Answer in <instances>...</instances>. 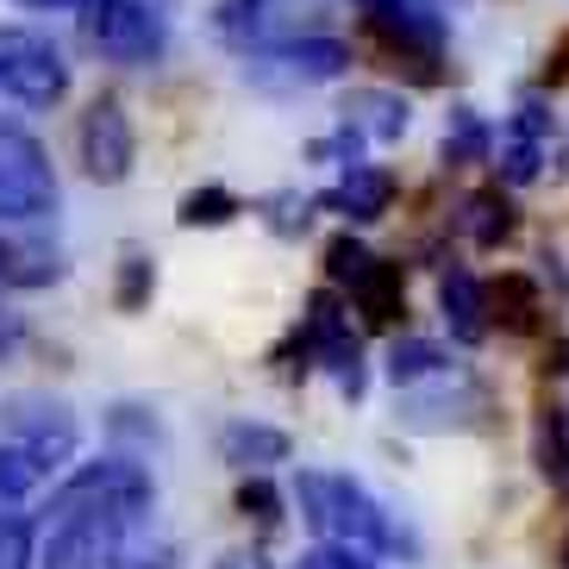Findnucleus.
<instances>
[{"mask_svg":"<svg viewBox=\"0 0 569 569\" xmlns=\"http://www.w3.org/2000/svg\"><path fill=\"white\" fill-rule=\"evenodd\" d=\"M295 507L326 545H351V551H369V557H419V538L345 469H301L295 476Z\"/></svg>","mask_w":569,"mask_h":569,"instance_id":"f257e3e1","label":"nucleus"},{"mask_svg":"<svg viewBox=\"0 0 569 569\" xmlns=\"http://www.w3.org/2000/svg\"><path fill=\"white\" fill-rule=\"evenodd\" d=\"M157 501L151 469L132 457H101V463L69 469L63 482L51 488V519H144Z\"/></svg>","mask_w":569,"mask_h":569,"instance_id":"f03ea898","label":"nucleus"},{"mask_svg":"<svg viewBox=\"0 0 569 569\" xmlns=\"http://www.w3.org/2000/svg\"><path fill=\"white\" fill-rule=\"evenodd\" d=\"M88 44L119 69H151L169 51V19L151 0H88L82 7Z\"/></svg>","mask_w":569,"mask_h":569,"instance_id":"7ed1b4c3","label":"nucleus"},{"mask_svg":"<svg viewBox=\"0 0 569 569\" xmlns=\"http://www.w3.org/2000/svg\"><path fill=\"white\" fill-rule=\"evenodd\" d=\"M357 13L376 38H382L388 57L419 63V76L432 82L438 63H445V38H451V19L438 0H357Z\"/></svg>","mask_w":569,"mask_h":569,"instance_id":"20e7f679","label":"nucleus"},{"mask_svg":"<svg viewBox=\"0 0 569 569\" xmlns=\"http://www.w3.org/2000/svg\"><path fill=\"white\" fill-rule=\"evenodd\" d=\"M57 207V169L26 126L0 119V226H32Z\"/></svg>","mask_w":569,"mask_h":569,"instance_id":"39448f33","label":"nucleus"},{"mask_svg":"<svg viewBox=\"0 0 569 569\" xmlns=\"http://www.w3.org/2000/svg\"><path fill=\"white\" fill-rule=\"evenodd\" d=\"M301 357L332 376L345 401H363L369 369H363V351H357L351 313H345V301H338V288H319L313 301H307V313H301Z\"/></svg>","mask_w":569,"mask_h":569,"instance_id":"423d86ee","label":"nucleus"},{"mask_svg":"<svg viewBox=\"0 0 569 569\" xmlns=\"http://www.w3.org/2000/svg\"><path fill=\"white\" fill-rule=\"evenodd\" d=\"M351 69V44L338 38H282L263 51H244V76L269 94H295V88H326Z\"/></svg>","mask_w":569,"mask_h":569,"instance_id":"0eeeda50","label":"nucleus"},{"mask_svg":"<svg viewBox=\"0 0 569 569\" xmlns=\"http://www.w3.org/2000/svg\"><path fill=\"white\" fill-rule=\"evenodd\" d=\"M0 94L19 107H57L69 94L63 51L32 26H7L0 32Z\"/></svg>","mask_w":569,"mask_h":569,"instance_id":"6e6552de","label":"nucleus"},{"mask_svg":"<svg viewBox=\"0 0 569 569\" xmlns=\"http://www.w3.org/2000/svg\"><path fill=\"white\" fill-rule=\"evenodd\" d=\"M482 413H488V388L469 382V376H445V369L401 388V407H395L407 432H469V426H482Z\"/></svg>","mask_w":569,"mask_h":569,"instance_id":"1a4fd4ad","label":"nucleus"},{"mask_svg":"<svg viewBox=\"0 0 569 569\" xmlns=\"http://www.w3.org/2000/svg\"><path fill=\"white\" fill-rule=\"evenodd\" d=\"M76 144H82V169L94 176V182H126L138 163V138H132V119H126V107L107 94V101H94L82 113V132H76Z\"/></svg>","mask_w":569,"mask_h":569,"instance_id":"9d476101","label":"nucleus"},{"mask_svg":"<svg viewBox=\"0 0 569 569\" xmlns=\"http://www.w3.org/2000/svg\"><path fill=\"white\" fill-rule=\"evenodd\" d=\"M7 432H13L19 451H32L38 469L51 476V469H63L69 457H76V413H69L63 401H13L7 407Z\"/></svg>","mask_w":569,"mask_h":569,"instance_id":"9b49d317","label":"nucleus"},{"mask_svg":"<svg viewBox=\"0 0 569 569\" xmlns=\"http://www.w3.org/2000/svg\"><path fill=\"white\" fill-rule=\"evenodd\" d=\"M319 207L338 219H351V226H376V219L395 207V176L376 163H345V182H332L319 194Z\"/></svg>","mask_w":569,"mask_h":569,"instance_id":"f8f14e48","label":"nucleus"},{"mask_svg":"<svg viewBox=\"0 0 569 569\" xmlns=\"http://www.w3.org/2000/svg\"><path fill=\"white\" fill-rule=\"evenodd\" d=\"M288 451H295V438L282 432V426H263V419H226L219 426V457L232 469H276L288 463Z\"/></svg>","mask_w":569,"mask_h":569,"instance_id":"ddd939ff","label":"nucleus"},{"mask_svg":"<svg viewBox=\"0 0 569 569\" xmlns=\"http://www.w3.org/2000/svg\"><path fill=\"white\" fill-rule=\"evenodd\" d=\"M338 119L363 132V144H401L407 126H413V107L401 94H388V88H357L351 101L338 107Z\"/></svg>","mask_w":569,"mask_h":569,"instance_id":"4468645a","label":"nucleus"},{"mask_svg":"<svg viewBox=\"0 0 569 569\" xmlns=\"http://www.w3.org/2000/svg\"><path fill=\"white\" fill-rule=\"evenodd\" d=\"M438 307H445V326H451L457 345H482L488 338V282H476L469 269H445L438 276Z\"/></svg>","mask_w":569,"mask_h":569,"instance_id":"2eb2a0df","label":"nucleus"},{"mask_svg":"<svg viewBox=\"0 0 569 569\" xmlns=\"http://www.w3.org/2000/svg\"><path fill=\"white\" fill-rule=\"evenodd\" d=\"M351 301H357V313H363V326L388 332V326L407 313V276H401V263L376 257V263L363 269V282L351 288Z\"/></svg>","mask_w":569,"mask_h":569,"instance_id":"dca6fc26","label":"nucleus"},{"mask_svg":"<svg viewBox=\"0 0 569 569\" xmlns=\"http://www.w3.org/2000/svg\"><path fill=\"white\" fill-rule=\"evenodd\" d=\"M457 232H463L469 244L495 251V244H507V238L519 232V213H513V201H507L501 188H482V194H469V201L457 207Z\"/></svg>","mask_w":569,"mask_h":569,"instance_id":"f3484780","label":"nucleus"},{"mask_svg":"<svg viewBox=\"0 0 569 569\" xmlns=\"http://www.w3.org/2000/svg\"><path fill=\"white\" fill-rule=\"evenodd\" d=\"M538 313H545V295H538L532 276L507 269L501 282H488V319L501 332H538Z\"/></svg>","mask_w":569,"mask_h":569,"instance_id":"a211bd4d","label":"nucleus"},{"mask_svg":"<svg viewBox=\"0 0 569 569\" xmlns=\"http://www.w3.org/2000/svg\"><path fill=\"white\" fill-rule=\"evenodd\" d=\"M488 157H495V126L476 107H457L451 126H445V163L463 169V163H488Z\"/></svg>","mask_w":569,"mask_h":569,"instance_id":"6ab92c4d","label":"nucleus"},{"mask_svg":"<svg viewBox=\"0 0 569 569\" xmlns=\"http://www.w3.org/2000/svg\"><path fill=\"white\" fill-rule=\"evenodd\" d=\"M532 463L545 482H563L569 488V419L563 413H538L532 426Z\"/></svg>","mask_w":569,"mask_h":569,"instance_id":"aec40b11","label":"nucleus"},{"mask_svg":"<svg viewBox=\"0 0 569 569\" xmlns=\"http://www.w3.org/2000/svg\"><path fill=\"white\" fill-rule=\"evenodd\" d=\"M445 363H451V357L438 351V345H426V338H401V345L388 351V382L413 388V382H426V376H438Z\"/></svg>","mask_w":569,"mask_h":569,"instance_id":"412c9836","label":"nucleus"},{"mask_svg":"<svg viewBox=\"0 0 569 569\" xmlns=\"http://www.w3.org/2000/svg\"><path fill=\"white\" fill-rule=\"evenodd\" d=\"M244 213V201H238L232 188H219V182H207V188H194V194H188L182 201V226L188 232H194V226H232V219Z\"/></svg>","mask_w":569,"mask_h":569,"instance_id":"4be33fe9","label":"nucleus"},{"mask_svg":"<svg viewBox=\"0 0 569 569\" xmlns=\"http://www.w3.org/2000/svg\"><path fill=\"white\" fill-rule=\"evenodd\" d=\"M369 263H376V257H369L351 232H338L332 244H326V276H332V288H357Z\"/></svg>","mask_w":569,"mask_h":569,"instance_id":"5701e85b","label":"nucleus"},{"mask_svg":"<svg viewBox=\"0 0 569 569\" xmlns=\"http://www.w3.org/2000/svg\"><path fill=\"white\" fill-rule=\"evenodd\" d=\"M538 169H545V138H507L501 144V176L507 182H538Z\"/></svg>","mask_w":569,"mask_h":569,"instance_id":"b1692460","label":"nucleus"},{"mask_svg":"<svg viewBox=\"0 0 569 569\" xmlns=\"http://www.w3.org/2000/svg\"><path fill=\"white\" fill-rule=\"evenodd\" d=\"M238 513L257 519V526H276V519H282V495L263 482V469H251V476H244V488H238Z\"/></svg>","mask_w":569,"mask_h":569,"instance_id":"393cba45","label":"nucleus"},{"mask_svg":"<svg viewBox=\"0 0 569 569\" xmlns=\"http://www.w3.org/2000/svg\"><path fill=\"white\" fill-rule=\"evenodd\" d=\"M151 288H157V269L151 257H126V269H119V313H138V307L151 301Z\"/></svg>","mask_w":569,"mask_h":569,"instance_id":"a878e982","label":"nucleus"},{"mask_svg":"<svg viewBox=\"0 0 569 569\" xmlns=\"http://www.w3.org/2000/svg\"><path fill=\"white\" fill-rule=\"evenodd\" d=\"M307 219H313V213H307L301 194H269V201H263V226H269L276 238H301Z\"/></svg>","mask_w":569,"mask_h":569,"instance_id":"bb28decb","label":"nucleus"},{"mask_svg":"<svg viewBox=\"0 0 569 569\" xmlns=\"http://www.w3.org/2000/svg\"><path fill=\"white\" fill-rule=\"evenodd\" d=\"M0 569H32V526L0 519Z\"/></svg>","mask_w":569,"mask_h":569,"instance_id":"cd10ccee","label":"nucleus"},{"mask_svg":"<svg viewBox=\"0 0 569 569\" xmlns=\"http://www.w3.org/2000/svg\"><path fill=\"white\" fill-rule=\"evenodd\" d=\"M301 569H376L369 551H351V545H319V551L301 557Z\"/></svg>","mask_w":569,"mask_h":569,"instance_id":"c85d7f7f","label":"nucleus"},{"mask_svg":"<svg viewBox=\"0 0 569 569\" xmlns=\"http://www.w3.org/2000/svg\"><path fill=\"white\" fill-rule=\"evenodd\" d=\"M513 132H519V138H545V132H551V119H545V107H538V101H526V107L513 113Z\"/></svg>","mask_w":569,"mask_h":569,"instance_id":"c756f323","label":"nucleus"},{"mask_svg":"<svg viewBox=\"0 0 569 569\" xmlns=\"http://www.w3.org/2000/svg\"><path fill=\"white\" fill-rule=\"evenodd\" d=\"M19 338H26V319H19V313H7V307H0V351H13Z\"/></svg>","mask_w":569,"mask_h":569,"instance_id":"7c9ffc66","label":"nucleus"},{"mask_svg":"<svg viewBox=\"0 0 569 569\" xmlns=\"http://www.w3.org/2000/svg\"><path fill=\"white\" fill-rule=\"evenodd\" d=\"M545 369H551V376H569V345H551V357H545Z\"/></svg>","mask_w":569,"mask_h":569,"instance_id":"2f4dec72","label":"nucleus"},{"mask_svg":"<svg viewBox=\"0 0 569 569\" xmlns=\"http://www.w3.org/2000/svg\"><path fill=\"white\" fill-rule=\"evenodd\" d=\"M219 569H269L263 557H219Z\"/></svg>","mask_w":569,"mask_h":569,"instance_id":"473e14b6","label":"nucleus"},{"mask_svg":"<svg viewBox=\"0 0 569 569\" xmlns=\"http://www.w3.org/2000/svg\"><path fill=\"white\" fill-rule=\"evenodd\" d=\"M26 7H88V0H26Z\"/></svg>","mask_w":569,"mask_h":569,"instance_id":"72a5a7b5","label":"nucleus"},{"mask_svg":"<svg viewBox=\"0 0 569 569\" xmlns=\"http://www.w3.org/2000/svg\"><path fill=\"white\" fill-rule=\"evenodd\" d=\"M563 557H569V551H563Z\"/></svg>","mask_w":569,"mask_h":569,"instance_id":"f704fd0d","label":"nucleus"}]
</instances>
